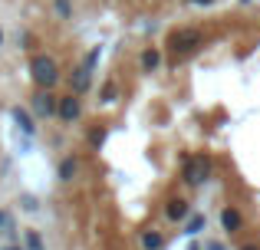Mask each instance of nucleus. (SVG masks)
<instances>
[{
    "mask_svg": "<svg viewBox=\"0 0 260 250\" xmlns=\"http://www.w3.org/2000/svg\"><path fill=\"white\" fill-rule=\"evenodd\" d=\"M188 211H191V207H188V201H181V198H178V201H168L165 218H168V221H184V218H188Z\"/></svg>",
    "mask_w": 260,
    "mask_h": 250,
    "instance_id": "nucleus-10",
    "label": "nucleus"
},
{
    "mask_svg": "<svg viewBox=\"0 0 260 250\" xmlns=\"http://www.w3.org/2000/svg\"><path fill=\"white\" fill-rule=\"evenodd\" d=\"M53 10H56L59 20H70L73 17V0H53Z\"/></svg>",
    "mask_w": 260,
    "mask_h": 250,
    "instance_id": "nucleus-14",
    "label": "nucleus"
},
{
    "mask_svg": "<svg viewBox=\"0 0 260 250\" xmlns=\"http://www.w3.org/2000/svg\"><path fill=\"white\" fill-rule=\"evenodd\" d=\"M201 227H204V218L198 214V218H191V224H188V231H184V234H198Z\"/></svg>",
    "mask_w": 260,
    "mask_h": 250,
    "instance_id": "nucleus-17",
    "label": "nucleus"
},
{
    "mask_svg": "<svg viewBox=\"0 0 260 250\" xmlns=\"http://www.w3.org/2000/svg\"><path fill=\"white\" fill-rule=\"evenodd\" d=\"M139 66H142V73H155L161 66V50H158V46H145V50H142Z\"/></svg>",
    "mask_w": 260,
    "mask_h": 250,
    "instance_id": "nucleus-8",
    "label": "nucleus"
},
{
    "mask_svg": "<svg viewBox=\"0 0 260 250\" xmlns=\"http://www.w3.org/2000/svg\"><path fill=\"white\" fill-rule=\"evenodd\" d=\"M79 116H83V99H79L76 92H66V96H59V102H56V119H59V122L73 125Z\"/></svg>",
    "mask_w": 260,
    "mask_h": 250,
    "instance_id": "nucleus-3",
    "label": "nucleus"
},
{
    "mask_svg": "<svg viewBox=\"0 0 260 250\" xmlns=\"http://www.w3.org/2000/svg\"><path fill=\"white\" fill-rule=\"evenodd\" d=\"M56 102H59V96H53V89H37L33 99H30V109L37 112L40 119H53L56 116Z\"/></svg>",
    "mask_w": 260,
    "mask_h": 250,
    "instance_id": "nucleus-5",
    "label": "nucleus"
},
{
    "mask_svg": "<svg viewBox=\"0 0 260 250\" xmlns=\"http://www.w3.org/2000/svg\"><path fill=\"white\" fill-rule=\"evenodd\" d=\"M115 96H119V86H115L112 79H109V83L99 89V102H106V105H109V102H115Z\"/></svg>",
    "mask_w": 260,
    "mask_h": 250,
    "instance_id": "nucleus-13",
    "label": "nucleus"
},
{
    "mask_svg": "<svg viewBox=\"0 0 260 250\" xmlns=\"http://www.w3.org/2000/svg\"><path fill=\"white\" fill-rule=\"evenodd\" d=\"M102 141H106V128H92V132H89V145L92 148H102Z\"/></svg>",
    "mask_w": 260,
    "mask_h": 250,
    "instance_id": "nucleus-15",
    "label": "nucleus"
},
{
    "mask_svg": "<svg viewBox=\"0 0 260 250\" xmlns=\"http://www.w3.org/2000/svg\"><path fill=\"white\" fill-rule=\"evenodd\" d=\"M142 247L145 250H161L165 247V237H161L158 231H148V234H142Z\"/></svg>",
    "mask_w": 260,
    "mask_h": 250,
    "instance_id": "nucleus-12",
    "label": "nucleus"
},
{
    "mask_svg": "<svg viewBox=\"0 0 260 250\" xmlns=\"http://www.w3.org/2000/svg\"><path fill=\"white\" fill-rule=\"evenodd\" d=\"M244 250H257V247H244Z\"/></svg>",
    "mask_w": 260,
    "mask_h": 250,
    "instance_id": "nucleus-22",
    "label": "nucleus"
},
{
    "mask_svg": "<svg viewBox=\"0 0 260 250\" xmlns=\"http://www.w3.org/2000/svg\"><path fill=\"white\" fill-rule=\"evenodd\" d=\"M26 250H43V240H40V234H37V231L26 234Z\"/></svg>",
    "mask_w": 260,
    "mask_h": 250,
    "instance_id": "nucleus-16",
    "label": "nucleus"
},
{
    "mask_svg": "<svg viewBox=\"0 0 260 250\" xmlns=\"http://www.w3.org/2000/svg\"><path fill=\"white\" fill-rule=\"evenodd\" d=\"M4 224H10V218H7V211H0V227Z\"/></svg>",
    "mask_w": 260,
    "mask_h": 250,
    "instance_id": "nucleus-19",
    "label": "nucleus"
},
{
    "mask_svg": "<svg viewBox=\"0 0 260 250\" xmlns=\"http://www.w3.org/2000/svg\"><path fill=\"white\" fill-rule=\"evenodd\" d=\"M30 79L37 89H56L59 83V66L50 53H33L30 56Z\"/></svg>",
    "mask_w": 260,
    "mask_h": 250,
    "instance_id": "nucleus-1",
    "label": "nucleus"
},
{
    "mask_svg": "<svg viewBox=\"0 0 260 250\" xmlns=\"http://www.w3.org/2000/svg\"><path fill=\"white\" fill-rule=\"evenodd\" d=\"M241 224H244L241 211H234V207H224V211H221V227H224V231L234 234V231H241Z\"/></svg>",
    "mask_w": 260,
    "mask_h": 250,
    "instance_id": "nucleus-9",
    "label": "nucleus"
},
{
    "mask_svg": "<svg viewBox=\"0 0 260 250\" xmlns=\"http://www.w3.org/2000/svg\"><path fill=\"white\" fill-rule=\"evenodd\" d=\"M92 86V69H89L86 63H79L76 69H73V76H70V92H76V96H83V92Z\"/></svg>",
    "mask_w": 260,
    "mask_h": 250,
    "instance_id": "nucleus-6",
    "label": "nucleus"
},
{
    "mask_svg": "<svg viewBox=\"0 0 260 250\" xmlns=\"http://www.w3.org/2000/svg\"><path fill=\"white\" fill-rule=\"evenodd\" d=\"M76 168H79V161L73 158V155H66V158L59 161V181H73V174H76Z\"/></svg>",
    "mask_w": 260,
    "mask_h": 250,
    "instance_id": "nucleus-11",
    "label": "nucleus"
},
{
    "mask_svg": "<svg viewBox=\"0 0 260 250\" xmlns=\"http://www.w3.org/2000/svg\"><path fill=\"white\" fill-rule=\"evenodd\" d=\"M10 116H13V122H17V128H20V132L26 135V138H30V135H37V125H33V116H30V112L23 109V105H13V109H10Z\"/></svg>",
    "mask_w": 260,
    "mask_h": 250,
    "instance_id": "nucleus-7",
    "label": "nucleus"
},
{
    "mask_svg": "<svg viewBox=\"0 0 260 250\" xmlns=\"http://www.w3.org/2000/svg\"><path fill=\"white\" fill-rule=\"evenodd\" d=\"M244 4H250V0H244Z\"/></svg>",
    "mask_w": 260,
    "mask_h": 250,
    "instance_id": "nucleus-23",
    "label": "nucleus"
},
{
    "mask_svg": "<svg viewBox=\"0 0 260 250\" xmlns=\"http://www.w3.org/2000/svg\"><path fill=\"white\" fill-rule=\"evenodd\" d=\"M211 174V158L208 155H198V158H184V181L188 185H201Z\"/></svg>",
    "mask_w": 260,
    "mask_h": 250,
    "instance_id": "nucleus-4",
    "label": "nucleus"
},
{
    "mask_svg": "<svg viewBox=\"0 0 260 250\" xmlns=\"http://www.w3.org/2000/svg\"><path fill=\"white\" fill-rule=\"evenodd\" d=\"M208 250H224V247L221 244H208Z\"/></svg>",
    "mask_w": 260,
    "mask_h": 250,
    "instance_id": "nucleus-20",
    "label": "nucleus"
},
{
    "mask_svg": "<svg viewBox=\"0 0 260 250\" xmlns=\"http://www.w3.org/2000/svg\"><path fill=\"white\" fill-rule=\"evenodd\" d=\"M0 46H4V30H0Z\"/></svg>",
    "mask_w": 260,
    "mask_h": 250,
    "instance_id": "nucleus-21",
    "label": "nucleus"
},
{
    "mask_svg": "<svg viewBox=\"0 0 260 250\" xmlns=\"http://www.w3.org/2000/svg\"><path fill=\"white\" fill-rule=\"evenodd\" d=\"M201 43H204V37L194 26H181V30H175L172 37H168V46H172L175 56H191L194 50H201Z\"/></svg>",
    "mask_w": 260,
    "mask_h": 250,
    "instance_id": "nucleus-2",
    "label": "nucleus"
},
{
    "mask_svg": "<svg viewBox=\"0 0 260 250\" xmlns=\"http://www.w3.org/2000/svg\"><path fill=\"white\" fill-rule=\"evenodd\" d=\"M188 4H194V7H208V4H214V0H188Z\"/></svg>",
    "mask_w": 260,
    "mask_h": 250,
    "instance_id": "nucleus-18",
    "label": "nucleus"
}]
</instances>
